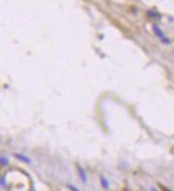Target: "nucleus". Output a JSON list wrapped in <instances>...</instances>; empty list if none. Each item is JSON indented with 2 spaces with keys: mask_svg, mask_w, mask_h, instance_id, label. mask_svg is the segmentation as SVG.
Listing matches in <instances>:
<instances>
[{
  "mask_svg": "<svg viewBox=\"0 0 174 191\" xmlns=\"http://www.w3.org/2000/svg\"><path fill=\"white\" fill-rule=\"evenodd\" d=\"M153 30H154V33L157 35V37H158V38H160V39H161V41H162V42H164V43H170V40L168 39L167 37H165V36H164V34H163L162 31H161L160 29L158 28V27H157V26H154V27H153Z\"/></svg>",
  "mask_w": 174,
  "mask_h": 191,
  "instance_id": "1",
  "label": "nucleus"
},
{
  "mask_svg": "<svg viewBox=\"0 0 174 191\" xmlns=\"http://www.w3.org/2000/svg\"><path fill=\"white\" fill-rule=\"evenodd\" d=\"M69 188H70L71 189V190H72V191H79V190H77V188H75V187H73V186H71V185H69Z\"/></svg>",
  "mask_w": 174,
  "mask_h": 191,
  "instance_id": "7",
  "label": "nucleus"
},
{
  "mask_svg": "<svg viewBox=\"0 0 174 191\" xmlns=\"http://www.w3.org/2000/svg\"><path fill=\"white\" fill-rule=\"evenodd\" d=\"M152 191H157V190H156V189H154V188H153V189H152Z\"/></svg>",
  "mask_w": 174,
  "mask_h": 191,
  "instance_id": "8",
  "label": "nucleus"
},
{
  "mask_svg": "<svg viewBox=\"0 0 174 191\" xmlns=\"http://www.w3.org/2000/svg\"><path fill=\"white\" fill-rule=\"evenodd\" d=\"M76 169H77V172H79V177H81V179L83 180L84 184H86V182H87V176H86V174H85V171H84V169H82V167L79 166V164H76Z\"/></svg>",
  "mask_w": 174,
  "mask_h": 191,
  "instance_id": "2",
  "label": "nucleus"
},
{
  "mask_svg": "<svg viewBox=\"0 0 174 191\" xmlns=\"http://www.w3.org/2000/svg\"><path fill=\"white\" fill-rule=\"evenodd\" d=\"M100 180H101V185L103 186V188H107V187H109V182H107V180L105 179L103 176H100Z\"/></svg>",
  "mask_w": 174,
  "mask_h": 191,
  "instance_id": "4",
  "label": "nucleus"
},
{
  "mask_svg": "<svg viewBox=\"0 0 174 191\" xmlns=\"http://www.w3.org/2000/svg\"><path fill=\"white\" fill-rule=\"evenodd\" d=\"M159 186H160V188H161V190H162V191H171V190H170V189L165 188V187H164V186H162V185H159Z\"/></svg>",
  "mask_w": 174,
  "mask_h": 191,
  "instance_id": "6",
  "label": "nucleus"
},
{
  "mask_svg": "<svg viewBox=\"0 0 174 191\" xmlns=\"http://www.w3.org/2000/svg\"><path fill=\"white\" fill-rule=\"evenodd\" d=\"M14 156H16V159H18V160H21V162H24V163H27V164H29V163H31V160H30L29 158H27V156H24V154L15 153Z\"/></svg>",
  "mask_w": 174,
  "mask_h": 191,
  "instance_id": "3",
  "label": "nucleus"
},
{
  "mask_svg": "<svg viewBox=\"0 0 174 191\" xmlns=\"http://www.w3.org/2000/svg\"><path fill=\"white\" fill-rule=\"evenodd\" d=\"M9 164V159L6 158L4 156H1V165L2 166H6V165Z\"/></svg>",
  "mask_w": 174,
  "mask_h": 191,
  "instance_id": "5",
  "label": "nucleus"
}]
</instances>
